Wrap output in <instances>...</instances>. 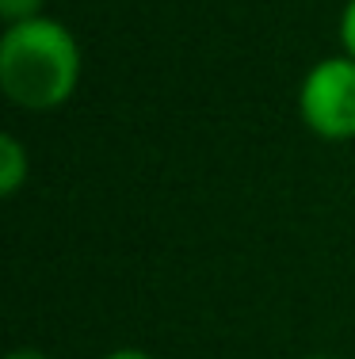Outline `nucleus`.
Wrapping results in <instances>:
<instances>
[{
  "instance_id": "f257e3e1",
  "label": "nucleus",
  "mask_w": 355,
  "mask_h": 359,
  "mask_svg": "<svg viewBox=\"0 0 355 359\" xmlns=\"http://www.w3.org/2000/svg\"><path fill=\"white\" fill-rule=\"evenodd\" d=\"M81 46L65 23L35 15L0 35V88L23 111H54L77 92Z\"/></svg>"
},
{
  "instance_id": "f03ea898",
  "label": "nucleus",
  "mask_w": 355,
  "mask_h": 359,
  "mask_svg": "<svg viewBox=\"0 0 355 359\" xmlns=\"http://www.w3.org/2000/svg\"><path fill=\"white\" fill-rule=\"evenodd\" d=\"M298 115L317 138H355V57H321L298 84Z\"/></svg>"
},
{
  "instance_id": "7ed1b4c3",
  "label": "nucleus",
  "mask_w": 355,
  "mask_h": 359,
  "mask_svg": "<svg viewBox=\"0 0 355 359\" xmlns=\"http://www.w3.org/2000/svg\"><path fill=\"white\" fill-rule=\"evenodd\" d=\"M31 172V157L15 134H0V195L12 199Z\"/></svg>"
},
{
  "instance_id": "20e7f679",
  "label": "nucleus",
  "mask_w": 355,
  "mask_h": 359,
  "mask_svg": "<svg viewBox=\"0 0 355 359\" xmlns=\"http://www.w3.org/2000/svg\"><path fill=\"white\" fill-rule=\"evenodd\" d=\"M42 4L46 0H0V15H4V23H23L42 15Z\"/></svg>"
},
{
  "instance_id": "39448f33",
  "label": "nucleus",
  "mask_w": 355,
  "mask_h": 359,
  "mask_svg": "<svg viewBox=\"0 0 355 359\" xmlns=\"http://www.w3.org/2000/svg\"><path fill=\"white\" fill-rule=\"evenodd\" d=\"M340 42H344V54L355 57V0H348L340 12Z\"/></svg>"
},
{
  "instance_id": "423d86ee",
  "label": "nucleus",
  "mask_w": 355,
  "mask_h": 359,
  "mask_svg": "<svg viewBox=\"0 0 355 359\" xmlns=\"http://www.w3.org/2000/svg\"><path fill=\"white\" fill-rule=\"evenodd\" d=\"M104 359H157V355L141 352V348H115V352H107Z\"/></svg>"
},
{
  "instance_id": "0eeeda50",
  "label": "nucleus",
  "mask_w": 355,
  "mask_h": 359,
  "mask_svg": "<svg viewBox=\"0 0 355 359\" xmlns=\"http://www.w3.org/2000/svg\"><path fill=\"white\" fill-rule=\"evenodd\" d=\"M4 359H50V355L39 352V348H15V352H8Z\"/></svg>"
},
{
  "instance_id": "6e6552de",
  "label": "nucleus",
  "mask_w": 355,
  "mask_h": 359,
  "mask_svg": "<svg viewBox=\"0 0 355 359\" xmlns=\"http://www.w3.org/2000/svg\"><path fill=\"white\" fill-rule=\"evenodd\" d=\"M302 359H333V355H302Z\"/></svg>"
}]
</instances>
